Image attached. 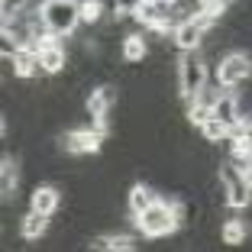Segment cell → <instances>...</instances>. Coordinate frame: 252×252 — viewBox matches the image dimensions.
<instances>
[{
	"mask_svg": "<svg viewBox=\"0 0 252 252\" xmlns=\"http://www.w3.org/2000/svg\"><path fill=\"white\" fill-rule=\"evenodd\" d=\"M188 220V207L181 200H165V197H156L152 207H146L139 217H133L136 230H139L142 239H165L178 230L181 223Z\"/></svg>",
	"mask_w": 252,
	"mask_h": 252,
	"instance_id": "6da1fadb",
	"label": "cell"
},
{
	"mask_svg": "<svg viewBox=\"0 0 252 252\" xmlns=\"http://www.w3.org/2000/svg\"><path fill=\"white\" fill-rule=\"evenodd\" d=\"M39 20L42 30L68 39L81 26V0H42L39 3Z\"/></svg>",
	"mask_w": 252,
	"mask_h": 252,
	"instance_id": "7a4b0ae2",
	"label": "cell"
},
{
	"mask_svg": "<svg viewBox=\"0 0 252 252\" xmlns=\"http://www.w3.org/2000/svg\"><path fill=\"white\" fill-rule=\"evenodd\" d=\"M175 78H178V94L185 104H191V100H197L204 91H207V62H204V55L197 52H181L178 59V68H175Z\"/></svg>",
	"mask_w": 252,
	"mask_h": 252,
	"instance_id": "3957f363",
	"label": "cell"
},
{
	"mask_svg": "<svg viewBox=\"0 0 252 252\" xmlns=\"http://www.w3.org/2000/svg\"><path fill=\"white\" fill-rule=\"evenodd\" d=\"M210 30H217V20H210L204 10H191L188 16H181V20L175 23L171 42H175L178 52H197V49H204Z\"/></svg>",
	"mask_w": 252,
	"mask_h": 252,
	"instance_id": "277c9868",
	"label": "cell"
},
{
	"mask_svg": "<svg viewBox=\"0 0 252 252\" xmlns=\"http://www.w3.org/2000/svg\"><path fill=\"white\" fill-rule=\"evenodd\" d=\"M217 178H220V185H223V200H226V207L246 210L252 204V188L246 185L243 168H239L236 158H230V162H217Z\"/></svg>",
	"mask_w": 252,
	"mask_h": 252,
	"instance_id": "5b68a950",
	"label": "cell"
},
{
	"mask_svg": "<svg viewBox=\"0 0 252 252\" xmlns=\"http://www.w3.org/2000/svg\"><path fill=\"white\" fill-rule=\"evenodd\" d=\"M107 133L104 129H97V126H74V129H68V133L59 136V149L65 152V156H94V152H100V146H104Z\"/></svg>",
	"mask_w": 252,
	"mask_h": 252,
	"instance_id": "8992f818",
	"label": "cell"
},
{
	"mask_svg": "<svg viewBox=\"0 0 252 252\" xmlns=\"http://www.w3.org/2000/svg\"><path fill=\"white\" fill-rule=\"evenodd\" d=\"M249 78H252V55L243 52V49H233V52H226L217 62V84H220V88L236 91L239 84H246Z\"/></svg>",
	"mask_w": 252,
	"mask_h": 252,
	"instance_id": "52a82bcc",
	"label": "cell"
},
{
	"mask_svg": "<svg viewBox=\"0 0 252 252\" xmlns=\"http://www.w3.org/2000/svg\"><path fill=\"white\" fill-rule=\"evenodd\" d=\"M32 49L39 52L42 74L55 78V74H62V71L68 68V52H65V45H62V36H55V32L42 30V32H39V39L32 42Z\"/></svg>",
	"mask_w": 252,
	"mask_h": 252,
	"instance_id": "ba28073f",
	"label": "cell"
},
{
	"mask_svg": "<svg viewBox=\"0 0 252 252\" xmlns=\"http://www.w3.org/2000/svg\"><path fill=\"white\" fill-rule=\"evenodd\" d=\"M113 104H117V88L113 84H97L94 91H91L88 97H84V113H88L91 126H97V129H110V113H113Z\"/></svg>",
	"mask_w": 252,
	"mask_h": 252,
	"instance_id": "9c48e42d",
	"label": "cell"
},
{
	"mask_svg": "<svg viewBox=\"0 0 252 252\" xmlns=\"http://www.w3.org/2000/svg\"><path fill=\"white\" fill-rule=\"evenodd\" d=\"M3 59L10 62V71H13V78H20V81H30V78L42 74V65H39V52L32 49V45H16L13 52L3 55Z\"/></svg>",
	"mask_w": 252,
	"mask_h": 252,
	"instance_id": "30bf717a",
	"label": "cell"
},
{
	"mask_svg": "<svg viewBox=\"0 0 252 252\" xmlns=\"http://www.w3.org/2000/svg\"><path fill=\"white\" fill-rule=\"evenodd\" d=\"M214 117L220 120V123H226L230 129H236L239 123H243V104H239V97L233 88H223L220 94L214 97Z\"/></svg>",
	"mask_w": 252,
	"mask_h": 252,
	"instance_id": "8fae6325",
	"label": "cell"
},
{
	"mask_svg": "<svg viewBox=\"0 0 252 252\" xmlns=\"http://www.w3.org/2000/svg\"><path fill=\"white\" fill-rule=\"evenodd\" d=\"M30 210H36V214H42V217H55L62 210V188H55V185H39V188H32V194H30Z\"/></svg>",
	"mask_w": 252,
	"mask_h": 252,
	"instance_id": "7c38bea8",
	"label": "cell"
},
{
	"mask_svg": "<svg viewBox=\"0 0 252 252\" xmlns=\"http://www.w3.org/2000/svg\"><path fill=\"white\" fill-rule=\"evenodd\" d=\"M139 246V239L133 233H104V236H97L91 243V249L97 252H133Z\"/></svg>",
	"mask_w": 252,
	"mask_h": 252,
	"instance_id": "4fadbf2b",
	"label": "cell"
},
{
	"mask_svg": "<svg viewBox=\"0 0 252 252\" xmlns=\"http://www.w3.org/2000/svg\"><path fill=\"white\" fill-rule=\"evenodd\" d=\"M120 55H123L126 65H139V62H146V55H149L146 36H142L139 30H136V32H126L123 42H120Z\"/></svg>",
	"mask_w": 252,
	"mask_h": 252,
	"instance_id": "5bb4252c",
	"label": "cell"
},
{
	"mask_svg": "<svg viewBox=\"0 0 252 252\" xmlns=\"http://www.w3.org/2000/svg\"><path fill=\"white\" fill-rule=\"evenodd\" d=\"M0 191H3V200L7 204H13L16 191H20V165H16V158H3V165H0Z\"/></svg>",
	"mask_w": 252,
	"mask_h": 252,
	"instance_id": "9a60e30c",
	"label": "cell"
},
{
	"mask_svg": "<svg viewBox=\"0 0 252 252\" xmlns=\"http://www.w3.org/2000/svg\"><path fill=\"white\" fill-rule=\"evenodd\" d=\"M156 204V191L149 185H133L129 191H126V210H129V217H139L146 207H152Z\"/></svg>",
	"mask_w": 252,
	"mask_h": 252,
	"instance_id": "2e32d148",
	"label": "cell"
},
{
	"mask_svg": "<svg viewBox=\"0 0 252 252\" xmlns=\"http://www.w3.org/2000/svg\"><path fill=\"white\" fill-rule=\"evenodd\" d=\"M49 220H52V217H42V214H36V210H30L26 217H20V236L26 239V243L42 239L45 230H49Z\"/></svg>",
	"mask_w": 252,
	"mask_h": 252,
	"instance_id": "e0dca14e",
	"label": "cell"
},
{
	"mask_svg": "<svg viewBox=\"0 0 252 252\" xmlns=\"http://www.w3.org/2000/svg\"><path fill=\"white\" fill-rule=\"evenodd\" d=\"M249 239V226H246L243 217H230V220H223L220 226V243L226 246H243Z\"/></svg>",
	"mask_w": 252,
	"mask_h": 252,
	"instance_id": "ac0fdd59",
	"label": "cell"
},
{
	"mask_svg": "<svg viewBox=\"0 0 252 252\" xmlns=\"http://www.w3.org/2000/svg\"><path fill=\"white\" fill-rule=\"evenodd\" d=\"M230 133H233V129H230L226 123H220L217 117H210L207 123L200 126V139H207L210 146H220V142H226V139H230Z\"/></svg>",
	"mask_w": 252,
	"mask_h": 252,
	"instance_id": "d6986e66",
	"label": "cell"
},
{
	"mask_svg": "<svg viewBox=\"0 0 252 252\" xmlns=\"http://www.w3.org/2000/svg\"><path fill=\"white\" fill-rule=\"evenodd\" d=\"M107 16V0H81V23L84 26H97Z\"/></svg>",
	"mask_w": 252,
	"mask_h": 252,
	"instance_id": "ffe728a7",
	"label": "cell"
},
{
	"mask_svg": "<svg viewBox=\"0 0 252 252\" xmlns=\"http://www.w3.org/2000/svg\"><path fill=\"white\" fill-rule=\"evenodd\" d=\"M30 10V0H0V16H20Z\"/></svg>",
	"mask_w": 252,
	"mask_h": 252,
	"instance_id": "44dd1931",
	"label": "cell"
},
{
	"mask_svg": "<svg viewBox=\"0 0 252 252\" xmlns=\"http://www.w3.org/2000/svg\"><path fill=\"white\" fill-rule=\"evenodd\" d=\"M239 168H243V178H246V185L252 188V158H246V162H239Z\"/></svg>",
	"mask_w": 252,
	"mask_h": 252,
	"instance_id": "7402d4cb",
	"label": "cell"
}]
</instances>
